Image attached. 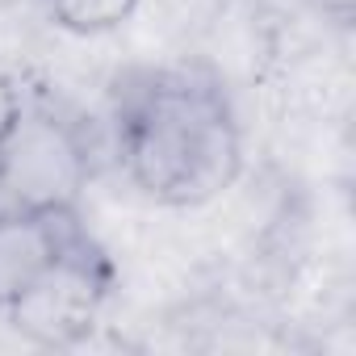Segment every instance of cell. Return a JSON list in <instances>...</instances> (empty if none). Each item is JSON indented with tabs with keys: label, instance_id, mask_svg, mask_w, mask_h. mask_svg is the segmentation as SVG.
<instances>
[{
	"label": "cell",
	"instance_id": "6",
	"mask_svg": "<svg viewBox=\"0 0 356 356\" xmlns=\"http://www.w3.org/2000/svg\"><path fill=\"white\" fill-rule=\"evenodd\" d=\"M22 113H26V97L17 88V80L0 67V143H9V134L17 130Z\"/></svg>",
	"mask_w": 356,
	"mask_h": 356
},
{
	"label": "cell",
	"instance_id": "7",
	"mask_svg": "<svg viewBox=\"0 0 356 356\" xmlns=\"http://www.w3.org/2000/svg\"><path fill=\"white\" fill-rule=\"evenodd\" d=\"M0 202H5V143H0Z\"/></svg>",
	"mask_w": 356,
	"mask_h": 356
},
{
	"label": "cell",
	"instance_id": "5",
	"mask_svg": "<svg viewBox=\"0 0 356 356\" xmlns=\"http://www.w3.org/2000/svg\"><path fill=\"white\" fill-rule=\"evenodd\" d=\"M138 5L143 0H47L51 22L76 38H101L122 30L138 13Z\"/></svg>",
	"mask_w": 356,
	"mask_h": 356
},
{
	"label": "cell",
	"instance_id": "3",
	"mask_svg": "<svg viewBox=\"0 0 356 356\" xmlns=\"http://www.w3.org/2000/svg\"><path fill=\"white\" fill-rule=\"evenodd\" d=\"M92 181V143L80 122L30 109L5 143V202L38 206H80L84 185Z\"/></svg>",
	"mask_w": 356,
	"mask_h": 356
},
{
	"label": "cell",
	"instance_id": "1",
	"mask_svg": "<svg viewBox=\"0 0 356 356\" xmlns=\"http://www.w3.org/2000/svg\"><path fill=\"white\" fill-rule=\"evenodd\" d=\"M109 143L126 181L155 206L197 210L243 168L239 109L206 63H138L109 88Z\"/></svg>",
	"mask_w": 356,
	"mask_h": 356
},
{
	"label": "cell",
	"instance_id": "4",
	"mask_svg": "<svg viewBox=\"0 0 356 356\" xmlns=\"http://www.w3.org/2000/svg\"><path fill=\"white\" fill-rule=\"evenodd\" d=\"M92 227L80 206L0 202V314H9L38 277Z\"/></svg>",
	"mask_w": 356,
	"mask_h": 356
},
{
	"label": "cell",
	"instance_id": "2",
	"mask_svg": "<svg viewBox=\"0 0 356 356\" xmlns=\"http://www.w3.org/2000/svg\"><path fill=\"white\" fill-rule=\"evenodd\" d=\"M113 289L118 264L105 252V243L88 231L38 277V285L5 318L22 339L38 348H72L97 327Z\"/></svg>",
	"mask_w": 356,
	"mask_h": 356
}]
</instances>
